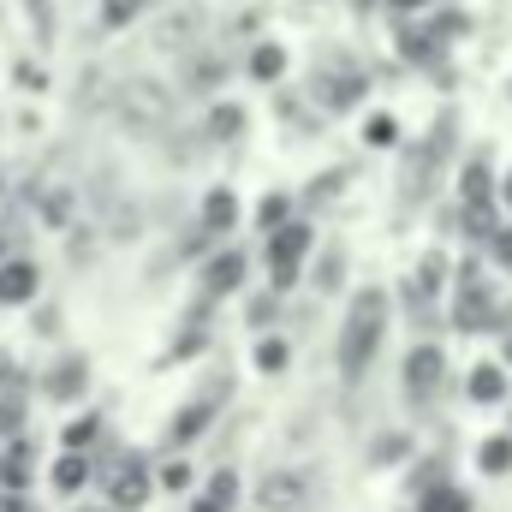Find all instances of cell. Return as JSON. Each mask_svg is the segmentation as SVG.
Returning <instances> with one entry per match:
<instances>
[{
	"instance_id": "obj_32",
	"label": "cell",
	"mask_w": 512,
	"mask_h": 512,
	"mask_svg": "<svg viewBox=\"0 0 512 512\" xmlns=\"http://www.w3.org/2000/svg\"><path fill=\"white\" fill-rule=\"evenodd\" d=\"M280 221H286V197H268L262 203V227H280Z\"/></svg>"
},
{
	"instance_id": "obj_8",
	"label": "cell",
	"mask_w": 512,
	"mask_h": 512,
	"mask_svg": "<svg viewBox=\"0 0 512 512\" xmlns=\"http://www.w3.org/2000/svg\"><path fill=\"white\" fill-rule=\"evenodd\" d=\"M239 286H245V256H239V251L209 256V268H203V292H209V298H221V292H239Z\"/></svg>"
},
{
	"instance_id": "obj_21",
	"label": "cell",
	"mask_w": 512,
	"mask_h": 512,
	"mask_svg": "<svg viewBox=\"0 0 512 512\" xmlns=\"http://www.w3.org/2000/svg\"><path fill=\"white\" fill-rule=\"evenodd\" d=\"M239 131H245V114H239V108H215V114H209V137H215V143H233Z\"/></svg>"
},
{
	"instance_id": "obj_9",
	"label": "cell",
	"mask_w": 512,
	"mask_h": 512,
	"mask_svg": "<svg viewBox=\"0 0 512 512\" xmlns=\"http://www.w3.org/2000/svg\"><path fill=\"white\" fill-rule=\"evenodd\" d=\"M36 292V262H0V304H24Z\"/></svg>"
},
{
	"instance_id": "obj_15",
	"label": "cell",
	"mask_w": 512,
	"mask_h": 512,
	"mask_svg": "<svg viewBox=\"0 0 512 512\" xmlns=\"http://www.w3.org/2000/svg\"><path fill=\"white\" fill-rule=\"evenodd\" d=\"M417 512H471V495L447 489V483H423V507Z\"/></svg>"
},
{
	"instance_id": "obj_2",
	"label": "cell",
	"mask_w": 512,
	"mask_h": 512,
	"mask_svg": "<svg viewBox=\"0 0 512 512\" xmlns=\"http://www.w3.org/2000/svg\"><path fill=\"white\" fill-rule=\"evenodd\" d=\"M108 114H114L131 137H161V131L173 126V102H167V90H161L155 78H126V84H114Z\"/></svg>"
},
{
	"instance_id": "obj_1",
	"label": "cell",
	"mask_w": 512,
	"mask_h": 512,
	"mask_svg": "<svg viewBox=\"0 0 512 512\" xmlns=\"http://www.w3.org/2000/svg\"><path fill=\"white\" fill-rule=\"evenodd\" d=\"M382 328H387V292L364 286V292L352 298L346 328H340V370H346L352 382L370 370V358H376V346H382Z\"/></svg>"
},
{
	"instance_id": "obj_37",
	"label": "cell",
	"mask_w": 512,
	"mask_h": 512,
	"mask_svg": "<svg viewBox=\"0 0 512 512\" xmlns=\"http://www.w3.org/2000/svg\"><path fill=\"white\" fill-rule=\"evenodd\" d=\"M411 6H423V0H393V12H411Z\"/></svg>"
},
{
	"instance_id": "obj_17",
	"label": "cell",
	"mask_w": 512,
	"mask_h": 512,
	"mask_svg": "<svg viewBox=\"0 0 512 512\" xmlns=\"http://www.w3.org/2000/svg\"><path fill=\"white\" fill-rule=\"evenodd\" d=\"M233 221H239V203H233V191H215V197L203 203V227H209V233H227Z\"/></svg>"
},
{
	"instance_id": "obj_31",
	"label": "cell",
	"mask_w": 512,
	"mask_h": 512,
	"mask_svg": "<svg viewBox=\"0 0 512 512\" xmlns=\"http://www.w3.org/2000/svg\"><path fill=\"white\" fill-rule=\"evenodd\" d=\"M334 191H340V173H328V179H322V185H316V191H310V197H304V209H316V203H328V197H334Z\"/></svg>"
},
{
	"instance_id": "obj_13",
	"label": "cell",
	"mask_w": 512,
	"mask_h": 512,
	"mask_svg": "<svg viewBox=\"0 0 512 512\" xmlns=\"http://www.w3.org/2000/svg\"><path fill=\"white\" fill-rule=\"evenodd\" d=\"M489 191H495V185H489V167H483V161H471V167H465V179H459L465 209H471V215H489Z\"/></svg>"
},
{
	"instance_id": "obj_14",
	"label": "cell",
	"mask_w": 512,
	"mask_h": 512,
	"mask_svg": "<svg viewBox=\"0 0 512 512\" xmlns=\"http://www.w3.org/2000/svg\"><path fill=\"white\" fill-rule=\"evenodd\" d=\"M316 96H322L328 108H352V102L364 96V78H334V72H322V78H316Z\"/></svg>"
},
{
	"instance_id": "obj_36",
	"label": "cell",
	"mask_w": 512,
	"mask_h": 512,
	"mask_svg": "<svg viewBox=\"0 0 512 512\" xmlns=\"http://www.w3.org/2000/svg\"><path fill=\"white\" fill-rule=\"evenodd\" d=\"M6 251H12V233H6V227H0V262H6Z\"/></svg>"
},
{
	"instance_id": "obj_28",
	"label": "cell",
	"mask_w": 512,
	"mask_h": 512,
	"mask_svg": "<svg viewBox=\"0 0 512 512\" xmlns=\"http://www.w3.org/2000/svg\"><path fill=\"white\" fill-rule=\"evenodd\" d=\"M316 286H322V292H334V286H340V251L322 256V268H316Z\"/></svg>"
},
{
	"instance_id": "obj_26",
	"label": "cell",
	"mask_w": 512,
	"mask_h": 512,
	"mask_svg": "<svg viewBox=\"0 0 512 512\" xmlns=\"http://www.w3.org/2000/svg\"><path fill=\"white\" fill-rule=\"evenodd\" d=\"M256 358H262V370H268V376H280V370H286V346H280V340H262V346H256Z\"/></svg>"
},
{
	"instance_id": "obj_12",
	"label": "cell",
	"mask_w": 512,
	"mask_h": 512,
	"mask_svg": "<svg viewBox=\"0 0 512 512\" xmlns=\"http://www.w3.org/2000/svg\"><path fill=\"white\" fill-rule=\"evenodd\" d=\"M221 78H227V66H221V54H191V66H185V90H197V96H209V90H221Z\"/></svg>"
},
{
	"instance_id": "obj_27",
	"label": "cell",
	"mask_w": 512,
	"mask_h": 512,
	"mask_svg": "<svg viewBox=\"0 0 512 512\" xmlns=\"http://www.w3.org/2000/svg\"><path fill=\"white\" fill-rule=\"evenodd\" d=\"M411 453V441L405 435H387V441H376V465H393V459H405Z\"/></svg>"
},
{
	"instance_id": "obj_20",
	"label": "cell",
	"mask_w": 512,
	"mask_h": 512,
	"mask_svg": "<svg viewBox=\"0 0 512 512\" xmlns=\"http://www.w3.org/2000/svg\"><path fill=\"white\" fill-rule=\"evenodd\" d=\"M0 483H6V489H24V483H30V453H24V447H12V453L0 459Z\"/></svg>"
},
{
	"instance_id": "obj_22",
	"label": "cell",
	"mask_w": 512,
	"mask_h": 512,
	"mask_svg": "<svg viewBox=\"0 0 512 512\" xmlns=\"http://www.w3.org/2000/svg\"><path fill=\"white\" fill-rule=\"evenodd\" d=\"M501 393H507V376H501V370H489V364H483V370H471V399H483V405H489V399H501Z\"/></svg>"
},
{
	"instance_id": "obj_10",
	"label": "cell",
	"mask_w": 512,
	"mask_h": 512,
	"mask_svg": "<svg viewBox=\"0 0 512 512\" xmlns=\"http://www.w3.org/2000/svg\"><path fill=\"white\" fill-rule=\"evenodd\" d=\"M221 393H227V376H221L215 387H203V393L191 399V411H185V417L173 423V435H179V441H191V435H197V429H203V423L215 417V399H221Z\"/></svg>"
},
{
	"instance_id": "obj_39",
	"label": "cell",
	"mask_w": 512,
	"mask_h": 512,
	"mask_svg": "<svg viewBox=\"0 0 512 512\" xmlns=\"http://www.w3.org/2000/svg\"><path fill=\"white\" fill-rule=\"evenodd\" d=\"M507 203H512V179H507Z\"/></svg>"
},
{
	"instance_id": "obj_34",
	"label": "cell",
	"mask_w": 512,
	"mask_h": 512,
	"mask_svg": "<svg viewBox=\"0 0 512 512\" xmlns=\"http://www.w3.org/2000/svg\"><path fill=\"white\" fill-rule=\"evenodd\" d=\"M6 387H18V364H12V358L0 352V393H6Z\"/></svg>"
},
{
	"instance_id": "obj_16",
	"label": "cell",
	"mask_w": 512,
	"mask_h": 512,
	"mask_svg": "<svg viewBox=\"0 0 512 512\" xmlns=\"http://www.w3.org/2000/svg\"><path fill=\"white\" fill-rule=\"evenodd\" d=\"M233 495H239V477H233V471H215V483L203 489V501H197L191 512H227L233 507Z\"/></svg>"
},
{
	"instance_id": "obj_24",
	"label": "cell",
	"mask_w": 512,
	"mask_h": 512,
	"mask_svg": "<svg viewBox=\"0 0 512 512\" xmlns=\"http://www.w3.org/2000/svg\"><path fill=\"white\" fill-rule=\"evenodd\" d=\"M489 477H501V471H512V441H483V459H477Z\"/></svg>"
},
{
	"instance_id": "obj_40",
	"label": "cell",
	"mask_w": 512,
	"mask_h": 512,
	"mask_svg": "<svg viewBox=\"0 0 512 512\" xmlns=\"http://www.w3.org/2000/svg\"><path fill=\"white\" fill-rule=\"evenodd\" d=\"M507 358H512V340H507Z\"/></svg>"
},
{
	"instance_id": "obj_30",
	"label": "cell",
	"mask_w": 512,
	"mask_h": 512,
	"mask_svg": "<svg viewBox=\"0 0 512 512\" xmlns=\"http://www.w3.org/2000/svg\"><path fill=\"white\" fill-rule=\"evenodd\" d=\"M274 316H280V304H274V298H256V304H251V328H268Z\"/></svg>"
},
{
	"instance_id": "obj_38",
	"label": "cell",
	"mask_w": 512,
	"mask_h": 512,
	"mask_svg": "<svg viewBox=\"0 0 512 512\" xmlns=\"http://www.w3.org/2000/svg\"><path fill=\"white\" fill-rule=\"evenodd\" d=\"M0 512H24V507H12V495H0Z\"/></svg>"
},
{
	"instance_id": "obj_6",
	"label": "cell",
	"mask_w": 512,
	"mask_h": 512,
	"mask_svg": "<svg viewBox=\"0 0 512 512\" xmlns=\"http://www.w3.org/2000/svg\"><path fill=\"white\" fill-rule=\"evenodd\" d=\"M256 507L262 512H298L304 507V477H292V471L262 477V483H256Z\"/></svg>"
},
{
	"instance_id": "obj_33",
	"label": "cell",
	"mask_w": 512,
	"mask_h": 512,
	"mask_svg": "<svg viewBox=\"0 0 512 512\" xmlns=\"http://www.w3.org/2000/svg\"><path fill=\"white\" fill-rule=\"evenodd\" d=\"M30 12H36V36L48 42V36H54V18H48V0H30Z\"/></svg>"
},
{
	"instance_id": "obj_25",
	"label": "cell",
	"mask_w": 512,
	"mask_h": 512,
	"mask_svg": "<svg viewBox=\"0 0 512 512\" xmlns=\"http://www.w3.org/2000/svg\"><path fill=\"white\" fill-rule=\"evenodd\" d=\"M143 6H149V0H102V18H108V24L120 30V24H131V18H137Z\"/></svg>"
},
{
	"instance_id": "obj_35",
	"label": "cell",
	"mask_w": 512,
	"mask_h": 512,
	"mask_svg": "<svg viewBox=\"0 0 512 512\" xmlns=\"http://www.w3.org/2000/svg\"><path fill=\"white\" fill-rule=\"evenodd\" d=\"M495 256H501V262L512 268V233H495Z\"/></svg>"
},
{
	"instance_id": "obj_29",
	"label": "cell",
	"mask_w": 512,
	"mask_h": 512,
	"mask_svg": "<svg viewBox=\"0 0 512 512\" xmlns=\"http://www.w3.org/2000/svg\"><path fill=\"white\" fill-rule=\"evenodd\" d=\"M435 280H441V262H435V256H429V262H423V274H417V286H411V292H417V298H429V292H435Z\"/></svg>"
},
{
	"instance_id": "obj_19",
	"label": "cell",
	"mask_w": 512,
	"mask_h": 512,
	"mask_svg": "<svg viewBox=\"0 0 512 512\" xmlns=\"http://www.w3.org/2000/svg\"><path fill=\"white\" fill-rule=\"evenodd\" d=\"M280 72H286V48H274V42H262V48L251 54V78H262V84H274Z\"/></svg>"
},
{
	"instance_id": "obj_4",
	"label": "cell",
	"mask_w": 512,
	"mask_h": 512,
	"mask_svg": "<svg viewBox=\"0 0 512 512\" xmlns=\"http://www.w3.org/2000/svg\"><path fill=\"white\" fill-rule=\"evenodd\" d=\"M310 251V227L298 221V227H274V245H268V268H274V286H292L298 280V262Z\"/></svg>"
},
{
	"instance_id": "obj_3",
	"label": "cell",
	"mask_w": 512,
	"mask_h": 512,
	"mask_svg": "<svg viewBox=\"0 0 512 512\" xmlns=\"http://www.w3.org/2000/svg\"><path fill=\"white\" fill-rule=\"evenodd\" d=\"M102 489H108L114 507H143V501H149V471H143V459L120 453V459L102 471Z\"/></svg>"
},
{
	"instance_id": "obj_7",
	"label": "cell",
	"mask_w": 512,
	"mask_h": 512,
	"mask_svg": "<svg viewBox=\"0 0 512 512\" xmlns=\"http://www.w3.org/2000/svg\"><path fill=\"white\" fill-rule=\"evenodd\" d=\"M197 30H203V12L179 6V12H167V18L155 24V48H167V54H185V48L197 42Z\"/></svg>"
},
{
	"instance_id": "obj_5",
	"label": "cell",
	"mask_w": 512,
	"mask_h": 512,
	"mask_svg": "<svg viewBox=\"0 0 512 512\" xmlns=\"http://www.w3.org/2000/svg\"><path fill=\"white\" fill-rule=\"evenodd\" d=\"M441 382H447V358H441L435 346H417V352L405 358V393H411V399H435Z\"/></svg>"
},
{
	"instance_id": "obj_18",
	"label": "cell",
	"mask_w": 512,
	"mask_h": 512,
	"mask_svg": "<svg viewBox=\"0 0 512 512\" xmlns=\"http://www.w3.org/2000/svg\"><path fill=\"white\" fill-rule=\"evenodd\" d=\"M84 477H90V465H84V453L72 447V453L54 465V489H60V495H72V489H84Z\"/></svg>"
},
{
	"instance_id": "obj_23",
	"label": "cell",
	"mask_w": 512,
	"mask_h": 512,
	"mask_svg": "<svg viewBox=\"0 0 512 512\" xmlns=\"http://www.w3.org/2000/svg\"><path fill=\"white\" fill-rule=\"evenodd\" d=\"M42 221L48 227H72V191H48L42 197Z\"/></svg>"
},
{
	"instance_id": "obj_11",
	"label": "cell",
	"mask_w": 512,
	"mask_h": 512,
	"mask_svg": "<svg viewBox=\"0 0 512 512\" xmlns=\"http://www.w3.org/2000/svg\"><path fill=\"white\" fill-rule=\"evenodd\" d=\"M84 382H90V370H84V358H60L54 370H48V393L66 405V399H78L84 393Z\"/></svg>"
}]
</instances>
